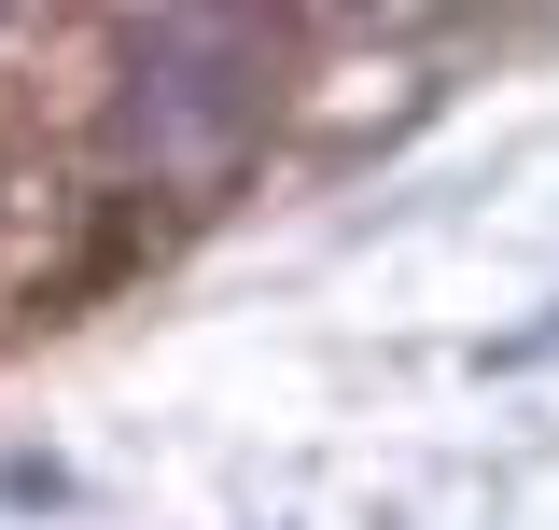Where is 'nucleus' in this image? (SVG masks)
Instances as JSON below:
<instances>
[{
  "label": "nucleus",
  "mask_w": 559,
  "mask_h": 530,
  "mask_svg": "<svg viewBox=\"0 0 559 530\" xmlns=\"http://www.w3.org/2000/svg\"><path fill=\"white\" fill-rule=\"evenodd\" d=\"M280 57H294V14L266 0H197V14H154L127 43V98H112V154L154 182H224L252 140H266Z\"/></svg>",
  "instance_id": "f257e3e1"
},
{
  "label": "nucleus",
  "mask_w": 559,
  "mask_h": 530,
  "mask_svg": "<svg viewBox=\"0 0 559 530\" xmlns=\"http://www.w3.org/2000/svg\"><path fill=\"white\" fill-rule=\"evenodd\" d=\"M0 14H14V0H0Z\"/></svg>",
  "instance_id": "f03ea898"
}]
</instances>
